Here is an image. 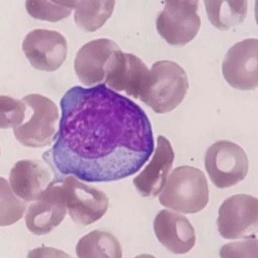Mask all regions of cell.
Here are the masks:
<instances>
[{
	"instance_id": "obj_6",
	"label": "cell",
	"mask_w": 258,
	"mask_h": 258,
	"mask_svg": "<svg viewBox=\"0 0 258 258\" xmlns=\"http://www.w3.org/2000/svg\"><path fill=\"white\" fill-rule=\"evenodd\" d=\"M205 161L211 181L219 189L233 186L243 180L248 172L246 152L231 141L213 144L206 151Z\"/></svg>"
},
{
	"instance_id": "obj_9",
	"label": "cell",
	"mask_w": 258,
	"mask_h": 258,
	"mask_svg": "<svg viewBox=\"0 0 258 258\" xmlns=\"http://www.w3.org/2000/svg\"><path fill=\"white\" fill-rule=\"evenodd\" d=\"M151 81V71L140 58L118 50L113 54L105 70L104 84L115 92L140 99Z\"/></svg>"
},
{
	"instance_id": "obj_11",
	"label": "cell",
	"mask_w": 258,
	"mask_h": 258,
	"mask_svg": "<svg viewBox=\"0 0 258 258\" xmlns=\"http://www.w3.org/2000/svg\"><path fill=\"white\" fill-rule=\"evenodd\" d=\"M22 49L33 68L45 72L56 71L66 60L67 42L56 31L36 29L23 40Z\"/></svg>"
},
{
	"instance_id": "obj_17",
	"label": "cell",
	"mask_w": 258,
	"mask_h": 258,
	"mask_svg": "<svg viewBox=\"0 0 258 258\" xmlns=\"http://www.w3.org/2000/svg\"><path fill=\"white\" fill-rule=\"evenodd\" d=\"M209 20L219 30H228L246 19L247 1H205Z\"/></svg>"
},
{
	"instance_id": "obj_13",
	"label": "cell",
	"mask_w": 258,
	"mask_h": 258,
	"mask_svg": "<svg viewBox=\"0 0 258 258\" xmlns=\"http://www.w3.org/2000/svg\"><path fill=\"white\" fill-rule=\"evenodd\" d=\"M154 229L159 241L173 253H187L195 246V228L184 216L160 211L154 219Z\"/></svg>"
},
{
	"instance_id": "obj_4",
	"label": "cell",
	"mask_w": 258,
	"mask_h": 258,
	"mask_svg": "<svg viewBox=\"0 0 258 258\" xmlns=\"http://www.w3.org/2000/svg\"><path fill=\"white\" fill-rule=\"evenodd\" d=\"M22 100L26 105L25 117L22 124L14 128L15 138L22 145L31 148L50 145L57 134V106L40 94L28 95Z\"/></svg>"
},
{
	"instance_id": "obj_18",
	"label": "cell",
	"mask_w": 258,
	"mask_h": 258,
	"mask_svg": "<svg viewBox=\"0 0 258 258\" xmlns=\"http://www.w3.org/2000/svg\"><path fill=\"white\" fill-rule=\"evenodd\" d=\"M79 257H122L120 244L117 238L108 232L95 231L84 236L77 244Z\"/></svg>"
},
{
	"instance_id": "obj_20",
	"label": "cell",
	"mask_w": 258,
	"mask_h": 258,
	"mask_svg": "<svg viewBox=\"0 0 258 258\" xmlns=\"http://www.w3.org/2000/svg\"><path fill=\"white\" fill-rule=\"evenodd\" d=\"M76 2L29 0L26 2L25 7L28 14L35 19L56 22L70 16Z\"/></svg>"
},
{
	"instance_id": "obj_22",
	"label": "cell",
	"mask_w": 258,
	"mask_h": 258,
	"mask_svg": "<svg viewBox=\"0 0 258 258\" xmlns=\"http://www.w3.org/2000/svg\"><path fill=\"white\" fill-rule=\"evenodd\" d=\"M221 257H257V240L256 237L224 245L220 251Z\"/></svg>"
},
{
	"instance_id": "obj_7",
	"label": "cell",
	"mask_w": 258,
	"mask_h": 258,
	"mask_svg": "<svg viewBox=\"0 0 258 258\" xmlns=\"http://www.w3.org/2000/svg\"><path fill=\"white\" fill-rule=\"evenodd\" d=\"M156 21L159 35L170 45H186L198 35L201 21L198 14L199 2L166 1Z\"/></svg>"
},
{
	"instance_id": "obj_19",
	"label": "cell",
	"mask_w": 258,
	"mask_h": 258,
	"mask_svg": "<svg viewBox=\"0 0 258 258\" xmlns=\"http://www.w3.org/2000/svg\"><path fill=\"white\" fill-rule=\"evenodd\" d=\"M115 4V1H76L75 22L81 29L95 32L112 16Z\"/></svg>"
},
{
	"instance_id": "obj_10",
	"label": "cell",
	"mask_w": 258,
	"mask_h": 258,
	"mask_svg": "<svg viewBox=\"0 0 258 258\" xmlns=\"http://www.w3.org/2000/svg\"><path fill=\"white\" fill-rule=\"evenodd\" d=\"M258 40L248 38L229 49L222 64L224 79L232 87L242 91L256 89L258 84Z\"/></svg>"
},
{
	"instance_id": "obj_15",
	"label": "cell",
	"mask_w": 258,
	"mask_h": 258,
	"mask_svg": "<svg viewBox=\"0 0 258 258\" xmlns=\"http://www.w3.org/2000/svg\"><path fill=\"white\" fill-rule=\"evenodd\" d=\"M51 181L50 171L41 162L20 161L10 172L11 189L25 201L38 200Z\"/></svg>"
},
{
	"instance_id": "obj_2",
	"label": "cell",
	"mask_w": 258,
	"mask_h": 258,
	"mask_svg": "<svg viewBox=\"0 0 258 258\" xmlns=\"http://www.w3.org/2000/svg\"><path fill=\"white\" fill-rule=\"evenodd\" d=\"M209 187L206 175L192 166L177 167L167 178L159 202L178 213L195 214L209 202Z\"/></svg>"
},
{
	"instance_id": "obj_21",
	"label": "cell",
	"mask_w": 258,
	"mask_h": 258,
	"mask_svg": "<svg viewBox=\"0 0 258 258\" xmlns=\"http://www.w3.org/2000/svg\"><path fill=\"white\" fill-rule=\"evenodd\" d=\"M1 128H17L24 121L26 105L24 102L7 95H2Z\"/></svg>"
},
{
	"instance_id": "obj_3",
	"label": "cell",
	"mask_w": 258,
	"mask_h": 258,
	"mask_svg": "<svg viewBox=\"0 0 258 258\" xmlns=\"http://www.w3.org/2000/svg\"><path fill=\"white\" fill-rule=\"evenodd\" d=\"M151 74V84L140 100L157 113L171 112L183 101L189 89L186 72L174 61L162 60L153 64Z\"/></svg>"
},
{
	"instance_id": "obj_16",
	"label": "cell",
	"mask_w": 258,
	"mask_h": 258,
	"mask_svg": "<svg viewBox=\"0 0 258 258\" xmlns=\"http://www.w3.org/2000/svg\"><path fill=\"white\" fill-rule=\"evenodd\" d=\"M30 206L27 216V225L33 233H48L62 221L67 208L55 201L38 200Z\"/></svg>"
},
{
	"instance_id": "obj_8",
	"label": "cell",
	"mask_w": 258,
	"mask_h": 258,
	"mask_svg": "<svg viewBox=\"0 0 258 258\" xmlns=\"http://www.w3.org/2000/svg\"><path fill=\"white\" fill-rule=\"evenodd\" d=\"M257 219V199L240 194L226 199L222 204L217 224L223 238L245 239L256 237Z\"/></svg>"
},
{
	"instance_id": "obj_1",
	"label": "cell",
	"mask_w": 258,
	"mask_h": 258,
	"mask_svg": "<svg viewBox=\"0 0 258 258\" xmlns=\"http://www.w3.org/2000/svg\"><path fill=\"white\" fill-rule=\"evenodd\" d=\"M60 107L55 143L44 154L60 174L89 182L116 181L138 172L153 153L146 112L106 85L72 87Z\"/></svg>"
},
{
	"instance_id": "obj_12",
	"label": "cell",
	"mask_w": 258,
	"mask_h": 258,
	"mask_svg": "<svg viewBox=\"0 0 258 258\" xmlns=\"http://www.w3.org/2000/svg\"><path fill=\"white\" fill-rule=\"evenodd\" d=\"M120 49L117 43L107 38L93 40L82 46L74 61L79 81L88 87L104 84L107 64Z\"/></svg>"
},
{
	"instance_id": "obj_5",
	"label": "cell",
	"mask_w": 258,
	"mask_h": 258,
	"mask_svg": "<svg viewBox=\"0 0 258 258\" xmlns=\"http://www.w3.org/2000/svg\"><path fill=\"white\" fill-rule=\"evenodd\" d=\"M52 184L76 223L89 225L106 213L108 198L97 188L85 184L72 175L53 180Z\"/></svg>"
},
{
	"instance_id": "obj_14",
	"label": "cell",
	"mask_w": 258,
	"mask_h": 258,
	"mask_svg": "<svg viewBox=\"0 0 258 258\" xmlns=\"http://www.w3.org/2000/svg\"><path fill=\"white\" fill-rule=\"evenodd\" d=\"M174 158V152L170 142L165 137L159 136L151 162L133 180L134 186L143 197H157L162 191Z\"/></svg>"
}]
</instances>
